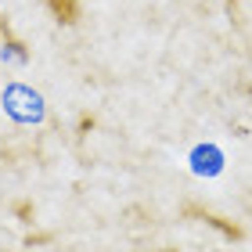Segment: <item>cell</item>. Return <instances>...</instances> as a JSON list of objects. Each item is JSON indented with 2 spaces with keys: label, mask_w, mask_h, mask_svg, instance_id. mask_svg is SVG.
Returning <instances> with one entry per match:
<instances>
[{
  "label": "cell",
  "mask_w": 252,
  "mask_h": 252,
  "mask_svg": "<svg viewBox=\"0 0 252 252\" xmlns=\"http://www.w3.org/2000/svg\"><path fill=\"white\" fill-rule=\"evenodd\" d=\"M51 11H54V18L65 22V26H76L79 22V0H43Z\"/></svg>",
  "instance_id": "1"
}]
</instances>
